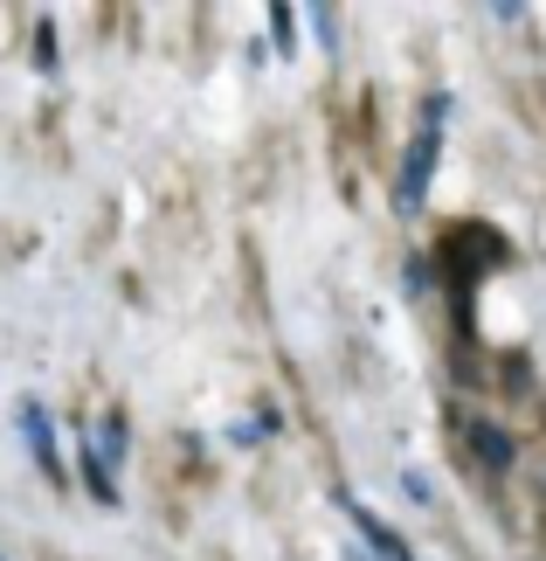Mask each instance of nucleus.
<instances>
[{
  "mask_svg": "<svg viewBox=\"0 0 546 561\" xmlns=\"http://www.w3.org/2000/svg\"><path fill=\"white\" fill-rule=\"evenodd\" d=\"M443 112H450V104H443V98H429L422 133H415V139H408V153H402V174H395V208H402V215L422 208V194H429V181H435V153H443Z\"/></svg>",
  "mask_w": 546,
  "mask_h": 561,
  "instance_id": "1",
  "label": "nucleus"
},
{
  "mask_svg": "<svg viewBox=\"0 0 546 561\" xmlns=\"http://www.w3.org/2000/svg\"><path fill=\"white\" fill-rule=\"evenodd\" d=\"M21 437H28V458H35L42 479H49L56 492L70 485V479H62V458H56V423H49V409H42V402H21Z\"/></svg>",
  "mask_w": 546,
  "mask_h": 561,
  "instance_id": "2",
  "label": "nucleus"
},
{
  "mask_svg": "<svg viewBox=\"0 0 546 561\" xmlns=\"http://www.w3.org/2000/svg\"><path fill=\"white\" fill-rule=\"evenodd\" d=\"M464 437H471V458L485 465V471H512V458H519V444H512V437H506V430H498V423H471Z\"/></svg>",
  "mask_w": 546,
  "mask_h": 561,
  "instance_id": "3",
  "label": "nucleus"
},
{
  "mask_svg": "<svg viewBox=\"0 0 546 561\" xmlns=\"http://www.w3.org/2000/svg\"><path fill=\"white\" fill-rule=\"evenodd\" d=\"M125 444H132V430H125V416H118V409H104V416L91 423V450L104 458V471H118V465H125Z\"/></svg>",
  "mask_w": 546,
  "mask_h": 561,
  "instance_id": "4",
  "label": "nucleus"
},
{
  "mask_svg": "<svg viewBox=\"0 0 546 561\" xmlns=\"http://www.w3.org/2000/svg\"><path fill=\"white\" fill-rule=\"evenodd\" d=\"M77 465H83V485H91V500H97V506H118V479H112V471H104V458L91 450V437H83Z\"/></svg>",
  "mask_w": 546,
  "mask_h": 561,
  "instance_id": "5",
  "label": "nucleus"
},
{
  "mask_svg": "<svg viewBox=\"0 0 546 561\" xmlns=\"http://www.w3.org/2000/svg\"><path fill=\"white\" fill-rule=\"evenodd\" d=\"M291 28H298V8H283V0H277V8H270V35H277V49H283V56L298 49V35H291Z\"/></svg>",
  "mask_w": 546,
  "mask_h": 561,
  "instance_id": "6",
  "label": "nucleus"
}]
</instances>
